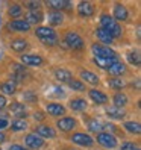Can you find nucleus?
Wrapping results in <instances>:
<instances>
[{
    "instance_id": "1",
    "label": "nucleus",
    "mask_w": 141,
    "mask_h": 150,
    "mask_svg": "<svg viewBox=\"0 0 141 150\" xmlns=\"http://www.w3.org/2000/svg\"><path fill=\"white\" fill-rule=\"evenodd\" d=\"M37 37L41 42H44L46 46H55L58 42V33L55 32V29L49 28V26H41V28H37L35 30Z\"/></svg>"
},
{
    "instance_id": "2",
    "label": "nucleus",
    "mask_w": 141,
    "mask_h": 150,
    "mask_svg": "<svg viewBox=\"0 0 141 150\" xmlns=\"http://www.w3.org/2000/svg\"><path fill=\"white\" fill-rule=\"evenodd\" d=\"M100 24H102V29L106 30L112 38L121 37V26H120L115 20H114L111 15H102Z\"/></svg>"
},
{
    "instance_id": "3",
    "label": "nucleus",
    "mask_w": 141,
    "mask_h": 150,
    "mask_svg": "<svg viewBox=\"0 0 141 150\" xmlns=\"http://www.w3.org/2000/svg\"><path fill=\"white\" fill-rule=\"evenodd\" d=\"M93 53L96 58H103V59H117V53L112 49L102 46V44H94L93 46Z\"/></svg>"
},
{
    "instance_id": "4",
    "label": "nucleus",
    "mask_w": 141,
    "mask_h": 150,
    "mask_svg": "<svg viewBox=\"0 0 141 150\" xmlns=\"http://www.w3.org/2000/svg\"><path fill=\"white\" fill-rule=\"evenodd\" d=\"M97 141H99V144L103 146L105 149H114V147H117L115 137H114L112 134H108V132H100V134L97 135Z\"/></svg>"
},
{
    "instance_id": "5",
    "label": "nucleus",
    "mask_w": 141,
    "mask_h": 150,
    "mask_svg": "<svg viewBox=\"0 0 141 150\" xmlns=\"http://www.w3.org/2000/svg\"><path fill=\"white\" fill-rule=\"evenodd\" d=\"M65 42H67V46L70 47V49H76V50H81V49H84V40L79 37L77 33H73V32H70V33H67L65 35Z\"/></svg>"
},
{
    "instance_id": "6",
    "label": "nucleus",
    "mask_w": 141,
    "mask_h": 150,
    "mask_svg": "<svg viewBox=\"0 0 141 150\" xmlns=\"http://www.w3.org/2000/svg\"><path fill=\"white\" fill-rule=\"evenodd\" d=\"M72 141L74 144H79V146H85V147H91L93 146V138L88 135V134H84V132H77L72 137Z\"/></svg>"
},
{
    "instance_id": "7",
    "label": "nucleus",
    "mask_w": 141,
    "mask_h": 150,
    "mask_svg": "<svg viewBox=\"0 0 141 150\" xmlns=\"http://www.w3.org/2000/svg\"><path fill=\"white\" fill-rule=\"evenodd\" d=\"M56 126L62 132H70V130H73L76 127V120L72 118V117H64L56 123Z\"/></svg>"
},
{
    "instance_id": "8",
    "label": "nucleus",
    "mask_w": 141,
    "mask_h": 150,
    "mask_svg": "<svg viewBox=\"0 0 141 150\" xmlns=\"http://www.w3.org/2000/svg\"><path fill=\"white\" fill-rule=\"evenodd\" d=\"M108 73L111 74V76H114V77H120V76H123L126 73V65L123 64V62H120V61H115L109 68H108Z\"/></svg>"
},
{
    "instance_id": "9",
    "label": "nucleus",
    "mask_w": 141,
    "mask_h": 150,
    "mask_svg": "<svg viewBox=\"0 0 141 150\" xmlns=\"http://www.w3.org/2000/svg\"><path fill=\"white\" fill-rule=\"evenodd\" d=\"M26 146L29 149H40V147L44 146V139L40 138L38 135H35V134H29L26 137Z\"/></svg>"
},
{
    "instance_id": "10",
    "label": "nucleus",
    "mask_w": 141,
    "mask_h": 150,
    "mask_svg": "<svg viewBox=\"0 0 141 150\" xmlns=\"http://www.w3.org/2000/svg\"><path fill=\"white\" fill-rule=\"evenodd\" d=\"M35 135H38L40 138H55L56 135V132L53 127H50V126H38L37 130H35Z\"/></svg>"
},
{
    "instance_id": "11",
    "label": "nucleus",
    "mask_w": 141,
    "mask_h": 150,
    "mask_svg": "<svg viewBox=\"0 0 141 150\" xmlns=\"http://www.w3.org/2000/svg\"><path fill=\"white\" fill-rule=\"evenodd\" d=\"M77 12L81 17H91L94 14V6L90 2H81L77 5Z\"/></svg>"
},
{
    "instance_id": "12",
    "label": "nucleus",
    "mask_w": 141,
    "mask_h": 150,
    "mask_svg": "<svg viewBox=\"0 0 141 150\" xmlns=\"http://www.w3.org/2000/svg\"><path fill=\"white\" fill-rule=\"evenodd\" d=\"M20 61L24 65H30V67H40L43 64V58L35 56V55H23Z\"/></svg>"
},
{
    "instance_id": "13",
    "label": "nucleus",
    "mask_w": 141,
    "mask_h": 150,
    "mask_svg": "<svg viewBox=\"0 0 141 150\" xmlns=\"http://www.w3.org/2000/svg\"><path fill=\"white\" fill-rule=\"evenodd\" d=\"M24 21L28 23L29 26L30 24H40L43 21V12L41 11H29L28 14H26Z\"/></svg>"
},
{
    "instance_id": "14",
    "label": "nucleus",
    "mask_w": 141,
    "mask_h": 150,
    "mask_svg": "<svg viewBox=\"0 0 141 150\" xmlns=\"http://www.w3.org/2000/svg\"><path fill=\"white\" fill-rule=\"evenodd\" d=\"M64 21V15L62 12H59V11H52L49 12V24L52 26V29L55 28V26H61Z\"/></svg>"
},
{
    "instance_id": "15",
    "label": "nucleus",
    "mask_w": 141,
    "mask_h": 150,
    "mask_svg": "<svg viewBox=\"0 0 141 150\" xmlns=\"http://www.w3.org/2000/svg\"><path fill=\"white\" fill-rule=\"evenodd\" d=\"M88 94H90L91 100L96 102L97 105H103V103L108 102V96L105 94V93H102V91H99V90H91Z\"/></svg>"
},
{
    "instance_id": "16",
    "label": "nucleus",
    "mask_w": 141,
    "mask_h": 150,
    "mask_svg": "<svg viewBox=\"0 0 141 150\" xmlns=\"http://www.w3.org/2000/svg\"><path fill=\"white\" fill-rule=\"evenodd\" d=\"M47 112L50 114V115L59 117V115H64L65 114V108L59 103H49L47 105Z\"/></svg>"
},
{
    "instance_id": "17",
    "label": "nucleus",
    "mask_w": 141,
    "mask_h": 150,
    "mask_svg": "<svg viewBox=\"0 0 141 150\" xmlns=\"http://www.w3.org/2000/svg\"><path fill=\"white\" fill-rule=\"evenodd\" d=\"M114 17L118 21H125L128 18V9L121 3H115V6H114Z\"/></svg>"
},
{
    "instance_id": "18",
    "label": "nucleus",
    "mask_w": 141,
    "mask_h": 150,
    "mask_svg": "<svg viewBox=\"0 0 141 150\" xmlns=\"http://www.w3.org/2000/svg\"><path fill=\"white\" fill-rule=\"evenodd\" d=\"M9 28L12 30H17V32H28L30 29V26L26 23L24 20H12L9 23Z\"/></svg>"
},
{
    "instance_id": "19",
    "label": "nucleus",
    "mask_w": 141,
    "mask_h": 150,
    "mask_svg": "<svg viewBox=\"0 0 141 150\" xmlns=\"http://www.w3.org/2000/svg\"><path fill=\"white\" fill-rule=\"evenodd\" d=\"M9 111L14 114V115L17 117V118H20V120H23V117H26V108L23 106L21 103H12L11 106H9Z\"/></svg>"
},
{
    "instance_id": "20",
    "label": "nucleus",
    "mask_w": 141,
    "mask_h": 150,
    "mask_svg": "<svg viewBox=\"0 0 141 150\" xmlns=\"http://www.w3.org/2000/svg\"><path fill=\"white\" fill-rule=\"evenodd\" d=\"M47 6L53 8L55 11L61 12L62 9H65V8L70 6V2H68V0H47Z\"/></svg>"
},
{
    "instance_id": "21",
    "label": "nucleus",
    "mask_w": 141,
    "mask_h": 150,
    "mask_svg": "<svg viewBox=\"0 0 141 150\" xmlns=\"http://www.w3.org/2000/svg\"><path fill=\"white\" fill-rule=\"evenodd\" d=\"M96 37H97V40L102 42V46H103V44H112V41H114V38L106 30H103L102 28L96 30Z\"/></svg>"
},
{
    "instance_id": "22",
    "label": "nucleus",
    "mask_w": 141,
    "mask_h": 150,
    "mask_svg": "<svg viewBox=\"0 0 141 150\" xmlns=\"http://www.w3.org/2000/svg\"><path fill=\"white\" fill-rule=\"evenodd\" d=\"M81 77L84 79L85 82L91 83V85H97V83H99V77L96 76L94 73L88 71V70H84V71H81Z\"/></svg>"
},
{
    "instance_id": "23",
    "label": "nucleus",
    "mask_w": 141,
    "mask_h": 150,
    "mask_svg": "<svg viewBox=\"0 0 141 150\" xmlns=\"http://www.w3.org/2000/svg\"><path fill=\"white\" fill-rule=\"evenodd\" d=\"M55 76H56L58 81H61V82H68L70 83L73 81V76H72V73H70L68 70H56Z\"/></svg>"
},
{
    "instance_id": "24",
    "label": "nucleus",
    "mask_w": 141,
    "mask_h": 150,
    "mask_svg": "<svg viewBox=\"0 0 141 150\" xmlns=\"http://www.w3.org/2000/svg\"><path fill=\"white\" fill-rule=\"evenodd\" d=\"M70 108L73 111H77V112H82L86 109V102L84 99H74L70 102Z\"/></svg>"
},
{
    "instance_id": "25",
    "label": "nucleus",
    "mask_w": 141,
    "mask_h": 150,
    "mask_svg": "<svg viewBox=\"0 0 141 150\" xmlns=\"http://www.w3.org/2000/svg\"><path fill=\"white\" fill-rule=\"evenodd\" d=\"M106 114H108L111 118H123L126 112H125V109H123V108H115V106H114V108H108L106 109Z\"/></svg>"
},
{
    "instance_id": "26",
    "label": "nucleus",
    "mask_w": 141,
    "mask_h": 150,
    "mask_svg": "<svg viewBox=\"0 0 141 150\" xmlns=\"http://www.w3.org/2000/svg\"><path fill=\"white\" fill-rule=\"evenodd\" d=\"M117 59H103V58H94V64L96 65H99L100 68H105V70H108L114 62H115Z\"/></svg>"
},
{
    "instance_id": "27",
    "label": "nucleus",
    "mask_w": 141,
    "mask_h": 150,
    "mask_svg": "<svg viewBox=\"0 0 141 150\" xmlns=\"http://www.w3.org/2000/svg\"><path fill=\"white\" fill-rule=\"evenodd\" d=\"M125 127L130 134H135V135H140V132H141V126L137 121H125Z\"/></svg>"
},
{
    "instance_id": "28",
    "label": "nucleus",
    "mask_w": 141,
    "mask_h": 150,
    "mask_svg": "<svg viewBox=\"0 0 141 150\" xmlns=\"http://www.w3.org/2000/svg\"><path fill=\"white\" fill-rule=\"evenodd\" d=\"M11 49L14 52H23L28 49V42H26L24 40H14L11 42Z\"/></svg>"
},
{
    "instance_id": "29",
    "label": "nucleus",
    "mask_w": 141,
    "mask_h": 150,
    "mask_svg": "<svg viewBox=\"0 0 141 150\" xmlns=\"http://www.w3.org/2000/svg\"><path fill=\"white\" fill-rule=\"evenodd\" d=\"M128 103V97L125 94H115L114 96V106L115 108H125Z\"/></svg>"
},
{
    "instance_id": "30",
    "label": "nucleus",
    "mask_w": 141,
    "mask_h": 150,
    "mask_svg": "<svg viewBox=\"0 0 141 150\" xmlns=\"http://www.w3.org/2000/svg\"><path fill=\"white\" fill-rule=\"evenodd\" d=\"M26 127H28V123H26L24 120H20V118H15L12 121V125H11V129L14 132H20V130H24Z\"/></svg>"
},
{
    "instance_id": "31",
    "label": "nucleus",
    "mask_w": 141,
    "mask_h": 150,
    "mask_svg": "<svg viewBox=\"0 0 141 150\" xmlns=\"http://www.w3.org/2000/svg\"><path fill=\"white\" fill-rule=\"evenodd\" d=\"M88 127H90V130L94 132V134H100L103 130V123H100L99 120H91L88 123Z\"/></svg>"
},
{
    "instance_id": "32",
    "label": "nucleus",
    "mask_w": 141,
    "mask_h": 150,
    "mask_svg": "<svg viewBox=\"0 0 141 150\" xmlns=\"http://www.w3.org/2000/svg\"><path fill=\"white\" fill-rule=\"evenodd\" d=\"M9 17H12V18H18V17H21V14H23V9H21V6L20 5H12L11 8H9Z\"/></svg>"
},
{
    "instance_id": "33",
    "label": "nucleus",
    "mask_w": 141,
    "mask_h": 150,
    "mask_svg": "<svg viewBox=\"0 0 141 150\" xmlns=\"http://www.w3.org/2000/svg\"><path fill=\"white\" fill-rule=\"evenodd\" d=\"M70 88L74 91H85V85L82 81H77V79H73L72 82H70Z\"/></svg>"
},
{
    "instance_id": "34",
    "label": "nucleus",
    "mask_w": 141,
    "mask_h": 150,
    "mask_svg": "<svg viewBox=\"0 0 141 150\" xmlns=\"http://www.w3.org/2000/svg\"><path fill=\"white\" fill-rule=\"evenodd\" d=\"M24 8H28V9H30V11H40L41 2H38V0H30V2L24 3Z\"/></svg>"
},
{
    "instance_id": "35",
    "label": "nucleus",
    "mask_w": 141,
    "mask_h": 150,
    "mask_svg": "<svg viewBox=\"0 0 141 150\" xmlns=\"http://www.w3.org/2000/svg\"><path fill=\"white\" fill-rule=\"evenodd\" d=\"M2 91L6 94H14L15 93V83L14 82H5L2 85Z\"/></svg>"
},
{
    "instance_id": "36",
    "label": "nucleus",
    "mask_w": 141,
    "mask_h": 150,
    "mask_svg": "<svg viewBox=\"0 0 141 150\" xmlns=\"http://www.w3.org/2000/svg\"><path fill=\"white\" fill-rule=\"evenodd\" d=\"M109 86L114 88V90H121V88L125 86V83H123V81H120V79L114 77V79H109Z\"/></svg>"
},
{
    "instance_id": "37",
    "label": "nucleus",
    "mask_w": 141,
    "mask_h": 150,
    "mask_svg": "<svg viewBox=\"0 0 141 150\" xmlns=\"http://www.w3.org/2000/svg\"><path fill=\"white\" fill-rule=\"evenodd\" d=\"M128 61L130 64H134V65H140V55H138V52H130V53L128 55Z\"/></svg>"
},
{
    "instance_id": "38",
    "label": "nucleus",
    "mask_w": 141,
    "mask_h": 150,
    "mask_svg": "<svg viewBox=\"0 0 141 150\" xmlns=\"http://www.w3.org/2000/svg\"><path fill=\"white\" fill-rule=\"evenodd\" d=\"M121 150H138V147L134 143H125L121 146Z\"/></svg>"
},
{
    "instance_id": "39",
    "label": "nucleus",
    "mask_w": 141,
    "mask_h": 150,
    "mask_svg": "<svg viewBox=\"0 0 141 150\" xmlns=\"http://www.w3.org/2000/svg\"><path fill=\"white\" fill-rule=\"evenodd\" d=\"M8 125H9V123H8L6 118H0V130L5 129V127H8Z\"/></svg>"
},
{
    "instance_id": "40",
    "label": "nucleus",
    "mask_w": 141,
    "mask_h": 150,
    "mask_svg": "<svg viewBox=\"0 0 141 150\" xmlns=\"http://www.w3.org/2000/svg\"><path fill=\"white\" fill-rule=\"evenodd\" d=\"M9 150H26V149L21 147V146H18V144H12V146L9 147Z\"/></svg>"
},
{
    "instance_id": "41",
    "label": "nucleus",
    "mask_w": 141,
    "mask_h": 150,
    "mask_svg": "<svg viewBox=\"0 0 141 150\" xmlns=\"http://www.w3.org/2000/svg\"><path fill=\"white\" fill-rule=\"evenodd\" d=\"M6 105V97H3V96H0V109H2L3 106Z\"/></svg>"
},
{
    "instance_id": "42",
    "label": "nucleus",
    "mask_w": 141,
    "mask_h": 150,
    "mask_svg": "<svg viewBox=\"0 0 141 150\" xmlns=\"http://www.w3.org/2000/svg\"><path fill=\"white\" fill-rule=\"evenodd\" d=\"M6 139V137H5V134H3V132L2 130H0V143H3V141Z\"/></svg>"
},
{
    "instance_id": "43",
    "label": "nucleus",
    "mask_w": 141,
    "mask_h": 150,
    "mask_svg": "<svg viewBox=\"0 0 141 150\" xmlns=\"http://www.w3.org/2000/svg\"><path fill=\"white\" fill-rule=\"evenodd\" d=\"M37 118H38V120H41V118H43V115H41V114H35V120H37Z\"/></svg>"
},
{
    "instance_id": "44",
    "label": "nucleus",
    "mask_w": 141,
    "mask_h": 150,
    "mask_svg": "<svg viewBox=\"0 0 141 150\" xmlns=\"http://www.w3.org/2000/svg\"><path fill=\"white\" fill-rule=\"evenodd\" d=\"M0 21H2V18H0Z\"/></svg>"
},
{
    "instance_id": "45",
    "label": "nucleus",
    "mask_w": 141,
    "mask_h": 150,
    "mask_svg": "<svg viewBox=\"0 0 141 150\" xmlns=\"http://www.w3.org/2000/svg\"><path fill=\"white\" fill-rule=\"evenodd\" d=\"M138 150H140V149H138Z\"/></svg>"
}]
</instances>
